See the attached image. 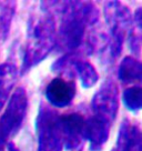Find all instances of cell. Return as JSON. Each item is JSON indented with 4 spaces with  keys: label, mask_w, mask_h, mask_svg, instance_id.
<instances>
[{
    "label": "cell",
    "mask_w": 142,
    "mask_h": 151,
    "mask_svg": "<svg viewBox=\"0 0 142 151\" xmlns=\"http://www.w3.org/2000/svg\"><path fill=\"white\" fill-rule=\"evenodd\" d=\"M76 89L71 81H67L63 78H55L47 87L48 100L57 107H65L70 104Z\"/></svg>",
    "instance_id": "6da1fadb"
}]
</instances>
